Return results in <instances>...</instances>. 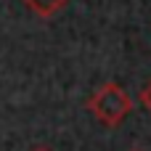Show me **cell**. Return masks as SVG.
I'll list each match as a JSON object with an SVG mask.
<instances>
[{"mask_svg":"<svg viewBox=\"0 0 151 151\" xmlns=\"http://www.w3.org/2000/svg\"><path fill=\"white\" fill-rule=\"evenodd\" d=\"M88 111L106 127H117L130 111H133V98L130 93L119 85V82H106L101 85L90 101H88Z\"/></svg>","mask_w":151,"mask_h":151,"instance_id":"6da1fadb","label":"cell"},{"mask_svg":"<svg viewBox=\"0 0 151 151\" xmlns=\"http://www.w3.org/2000/svg\"><path fill=\"white\" fill-rule=\"evenodd\" d=\"M27 5H29V11H35L40 19H50V16H56L69 0H24Z\"/></svg>","mask_w":151,"mask_h":151,"instance_id":"7a4b0ae2","label":"cell"},{"mask_svg":"<svg viewBox=\"0 0 151 151\" xmlns=\"http://www.w3.org/2000/svg\"><path fill=\"white\" fill-rule=\"evenodd\" d=\"M141 106L151 114V82H149V85H143V90H141Z\"/></svg>","mask_w":151,"mask_h":151,"instance_id":"3957f363","label":"cell"},{"mask_svg":"<svg viewBox=\"0 0 151 151\" xmlns=\"http://www.w3.org/2000/svg\"><path fill=\"white\" fill-rule=\"evenodd\" d=\"M32 151H50V149H45V146H37V149H32Z\"/></svg>","mask_w":151,"mask_h":151,"instance_id":"277c9868","label":"cell"}]
</instances>
